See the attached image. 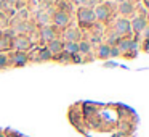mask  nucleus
Instances as JSON below:
<instances>
[{"mask_svg":"<svg viewBox=\"0 0 149 137\" xmlns=\"http://www.w3.org/2000/svg\"><path fill=\"white\" fill-rule=\"evenodd\" d=\"M95 11L90 8H80L79 10V19L80 21H93L95 19Z\"/></svg>","mask_w":149,"mask_h":137,"instance_id":"f257e3e1","label":"nucleus"},{"mask_svg":"<svg viewBox=\"0 0 149 137\" xmlns=\"http://www.w3.org/2000/svg\"><path fill=\"white\" fill-rule=\"evenodd\" d=\"M115 28H117V32L119 34H124V32H128L130 31V21L128 19H119L117 24H115Z\"/></svg>","mask_w":149,"mask_h":137,"instance_id":"f03ea898","label":"nucleus"},{"mask_svg":"<svg viewBox=\"0 0 149 137\" xmlns=\"http://www.w3.org/2000/svg\"><path fill=\"white\" fill-rule=\"evenodd\" d=\"M62 50V44L59 40H51L48 45V52L50 53H59Z\"/></svg>","mask_w":149,"mask_h":137,"instance_id":"7ed1b4c3","label":"nucleus"},{"mask_svg":"<svg viewBox=\"0 0 149 137\" xmlns=\"http://www.w3.org/2000/svg\"><path fill=\"white\" fill-rule=\"evenodd\" d=\"M130 26H133V29H135V31H143V29H144V26H146L144 18H135V19H133V23H130Z\"/></svg>","mask_w":149,"mask_h":137,"instance_id":"20e7f679","label":"nucleus"},{"mask_svg":"<svg viewBox=\"0 0 149 137\" xmlns=\"http://www.w3.org/2000/svg\"><path fill=\"white\" fill-rule=\"evenodd\" d=\"M67 21H69V18H67V15L66 13H56V16H55V23L58 26H64V24H67Z\"/></svg>","mask_w":149,"mask_h":137,"instance_id":"39448f33","label":"nucleus"},{"mask_svg":"<svg viewBox=\"0 0 149 137\" xmlns=\"http://www.w3.org/2000/svg\"><path fill=\"white\" fill-rule=\"evenodd\" d=\"M108 8L104 7V5H100V7L96 8V13H95V16L100 18V19H104V18H108Z\"/></svg>","mask_w":149,"mask_h":137,"instance_id":"423d86ee","label":"nucleus"},{"mask_svg":"<svg viewBox=\"0 0 149 137\" xmlns=\"http://www.w3.org/2000/svg\"><path fill=\"white\" fill-rule=\"evenodd\" d=\"M66 50H67V53H72V55H76V53L79 52V45H77L76 42H67V44H66Z\"/></svg>","mask_w":149,"mask_h":137,"instance_id":"0eeeda50","label":"nucleus"},{"mask_svg":"<svg viewBox=\"0 0 149 137\" xmlns=\"http://www.w3.org/2000/svg\"><path fill=\"white\" fill-rule=\"evenodd\" d=\"M24 63H26V55L24 53H16V55H14V65L23 66Z\"/></svg>","mask_w":149,"mask_h":137,"instance_id":"6e6552de","label":"nucleus"},{"mask_svg":"<svg viewBox=\"0 0 149 137\" xmlns=\"http://www.w3.org/2000/svg\"><path fill=\"white\" fill-rule=\"evenodd\" d=\"M42 37L45 39V40H51V39H55V34H53V31L50 28H45L42 31Z\"/></svg>","mask_w":149,"mask_h":137,"instance_id":"1a4fd4ad","label":"nucleus"},{"mask_svg":"<svg viewBox=\"0 0 149 137\" xmlns=\"http://www.w3.org/2000/svg\"><path fill=\"white\" fill-rule=\"evenodd\" d=\"M109 53H111V47L109 45H101L100 47V56L101 58H108Z\"/></svg>","mask_w":149,"mask_h":137,"instance_id":"9d476101","label":"nucleus"},{"mask_svg":"<svg viewBox=\"0 0 149 137\" xmlns=\"http://www.w3.org/2000/svg\"><path fill=\"white\" fill-rule=\"evenodd\" d=\"M77 45H79V52H82V53L90 52V44L88 42H80V44H77Z\"/></svg>","mask_w":149,"mask_h":137,"instance_id":"9b49d317","label":"nucleus"},{"mask_svg":"<svg viewBox=\"0 0 149 137\" xmlns=\"http://www.w3.org/2000/svg\"><path fill=\"white\" fill-rule=\"evenodd\" d=\"M132 10H133L132 3H122V5H120V11H122L124 15H128V13H132Z\"/></svg>","mask_w":149,"mask_h":137,"instance_id":"f8f14e48","label":"nucleus"},{"mask_svg":"<svg viewBox=\"0 0 149 137\" xmlns=\"http://www.w3.org/2000/svg\"><path fill=\"white\" fill-rule=\"evenodd\" d=\"M16 45L19 47V49H26V47L31 45V42H29V40H24V39H19V40H16Z\"/></svg>","mask_w":149,"mask_h":137,"instance_id":"ddd939ff","label":"nucleus"},{"mask_svg":"<svg viewBox=\"0 0 149 137\" xmlns=\"http://www.w3.org/2000/svg\"><path fill=\"white\" fill-rule=\"evenodd\" d=\"M133 47V44H132V40H127V42H122V45L120 47H117L120 52H124V50H127V49H132Z\"/></svg>","mask_w":149,"mask_h":137,"instance_id":"4468645a","label":"nucleus"},{"mask_svg":"<svg viewBox=\"0 0 149 137\" xmlns=\"http://www.w3.org/2000/svg\"><path fill=\"white\" fill-rule=\"evenodd\" d=\"M50 56H51V53L48 52V49L40 52V58H42V60H50Z\"/></svg>","mask_w":149,"mask_h":137,"instance_id":"2eb2a0df","label":"nucleus"},{"mask_svg":"<svg viewBox=\"0 0 149 137\" xmlns=\"http://www.w3.org/2000/svg\"><path fill=\"white\" fill-rule=\"evenodd\" d=\"M66 37L71 39V40H74V39L77 37V31H67L66 32Z\"/></svg>","mask_w":149,"mask_h":137,"instance_id":"dca6fc26","label":"nucleus"},{"mask_svg":"<svg viewBox=\"0 0 149 137\" xmlns=\"http://www.w3.org/2000/svg\"><path fill=\"white\" fill-rule=\"evenodd\" d=\"M7 66V56L5 55H0V68Z\"/></svg>","mask_w":149,"mask_h":137,"instance_id":"f3484780","label":"nucleus"},{"mask_svg":"<svg viewBox=\"0 0 149 137\" xmlns=\"http://www.w3.org/2000/svg\"><path fill=\"white\" fill-rule=\"evenodd\" d=\"M119 53H120V50H119L117 47H114V49H111V53H109V56H117Z\"/></svg>","mask_w":149,"mask_h":137,"instance_id":"a211bd4d","label":"nucleus"},{"mask_svg":"<svg viewBox=\"0 0 149 137\" xmlns=\"http://www.w3.org/2000/svg\"><path fill=\"white\" fill-rule=\"evenodd\" d=\"M146 37H148V39H149V31H146Z\"/></svg>","mask_w":149,"mask_h":137,"instance_id":"6ab92c4d","label":"nucleus"},{"mask_svg":"<svg viewBox=\"0 0 149 137\" xmlns=\"http://www.w3.org/2000/svg\"><path fill=\"white\" fill-rule=\"evenodd\" d=\"M0 137H3V136H2V134H0Z\"/></svg>","mask_w":149,"mask_h":137,"instance_id":"aec40b11","label":"nucleus"}]
</instances>
